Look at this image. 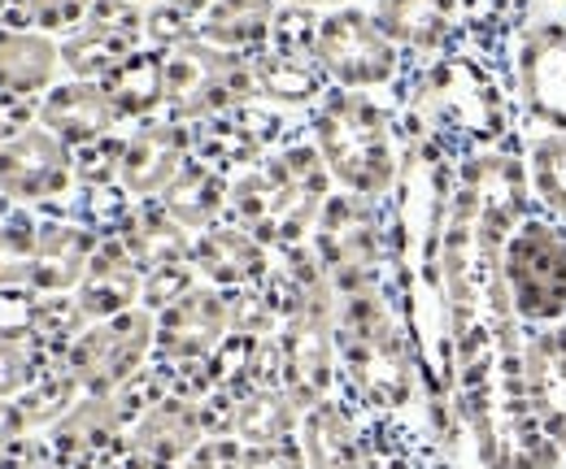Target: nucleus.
Here are the masks:
<instances>
[{
  "label": "nucleus",
  "mask_w": 566,
  "mask_h": 469,
  "mask_svg": "<svg viewBox=\"0 0 566 469\" xmlns=\"http://www.w3.org/2000/svg\"><path fill=\"white\" fill-rule=\"evenodd\" d=\"M458 417L480 469H563V448L541 430L523 383V322L493 313L453 339Z\"/></svg>",
  "instance_id": "f257e3e1"
},
{
  "label": "nucleus",
  "mask_w": 566,
  "mask_h": 469,
  "mask_svg": "<svg viewBox=\"0 0 566 469\" xmlns=\"http://www.w3.org/2000/svg\"><path fill=\"white\" fill-rule=\"evenodd\" d=\"M518 118L510 66L462 40L440 62L415 70L397 131L401 139H436L462 157L471 148L514 139Z\"/></svg>",
  "instance_id": "f03ea898"
},
{
  "label": "nucleus",
  "mask_w": 566,
  "mask_h": 469,
  "mask_svg": "<svg viewBox=\"0 0 566 469\" xmlns=\"http://www.w3.org/2000/svg\"><path fill=\"white\" fill-rule=\"evenodd\" d=\"M336 352H340V374L361 408L388 413V417L423 408L427 417L423 361L392 283H375L340 296Z\"/></svg>",
  "instance_id": "7ed1b4c3"
},
{
  "label": "nucleus",
  "mask_w": 566,
  "mask_h": 469,
  "mask_svg": "<svg viewBox=\"0 0 566 469\" xmlns=\"http://www.w3.org/2000/svg\"><path fill=\"white\" fill-rule=\"evenodd\" d=\"M336 183L310 139H292L262 152L249 170L231 174L227 213L253 231L266 248H296L310 244V231L332 201Z\"/></svg>",
  "instance_id": "20e7f679"
},
{
  "label": "nucleus",
  "mask_w": 566,
  "mask_h": 469,
  "mask_svg": "<svg viewBox=\"0 0 566 469\" xmlns=\"http://www.w3.org/2000/svg\"><path fill=\"white\" fill-rule=\"evenodd\" d=\"M310 143L318 148L336 192L384 204L401 179V131L370 92L332 87L310 118Z\"/></svg>",
  "instance_id": "39448f33"
},
{
  "label": "nucleus",
  "mask_w": 566,
  "mask_h": 469,
  "mask_svg": "<svg viewBox=\"0 0 566 469\" xmlns=\"http://www.w3.org/2000/svg\"><path fill=\"white\" fill-rule=\"evenodd\" d=\"M310 248H314L323 274L332 278L336 296H349V291L392 278L388 217L379 213L375 201L332 192V201L323 204V213L310 231Z\"/></svg>",
  "instance_id": "423d86ee"
},
{
  "label": "nucleus",
  "mask_w": 566,
  "mask_h": 469,
  "mask_svg": "<svg viewBox=\"0 0 566 469\" xmlns=\"http://www.w3.org/2000/svg\"><path fill=\"white\" fill-rule=\"evenodd\" d=\"M505 291L523 327L566 322V222L536 209L518 222L501 253Z\"/></svg>",
  "instance_id": "0eeeda50"
},
{
  "label": "nucleus",
  "mask_w": 566,
  "mask_h": 469,
  "mask_svg": "<svg viewBox=\"0 0 566 469\" xmlns=\"http://www.w3.org/2000/svg\"><path fill=\"white\" fill-rule=\"evenodd\" d=\"M253 100H262V96H258L253 62L244 53L206 44L201 35L179 44L175 53H166V114L170 118L201 127V122L227 118Z\"/></svg>",
  "instance_id": "6e6552de"
},
{
  "label": "nucleus",
  "mask_w": 566,
  "mask_h": 469,
  "mask_svg": "<svg viewBox=\"0 0 566 469\" xmlns=\"http://www.w3.org/2000/svg\"><path fill=\"white\" fill-rule=\"evenodd\" d=\"M505 53L518 114L566 131V13L527 4L505 35Z\"/></svg>",
  "instance_id": "1a4fd4ad"
},
{
  "label": "nucleus",
  "mask_w": 566,
  "mask_h": 469,
  "mask_svg": "<svg viewBox=\"0 0 566 469\" xmlns=\"http://www.w3.org/2000/svg\"><path fill=\"white\" fill-rule=\"evenodd\" d=\"M310 57L323 70V78L340 92H379L406 74L401 49L379 31L370 9H357V4L318 13Z\"/></svg>",
  "instance_id": "9d476101"
},
{
  "label": "nucleus",
  "mask_w": 566,
  "mask_h": 469,
  "mask_svg": "<svg viewBox=\"0 0 566 469\" xmlns=\"http://www.w3.org/2000/svg\"><path fill=\"white\" fill-rule=\"evenodd\" d=\"M157 352V313L132 309L109 322H92L66 343L62 365L83 387V396H114L144 374L148 356Z\"/></svg>",
  "instance_id": "9b49d317"
},
{
  "label": "nucleus",
  "mask_w": 566,
  "mask_h": 469,
  "mask_svg": "<svg viewBox=\"0 0 566 469\" xmlns=\"http://www.w3.org/2000/svg\"><path fill=\"white\" fill-rule=\"evenodd\" d=\"M197 157V131L170 114L144 118L118 148V192L127 201H161Z\"/></svg>",
  "instance_id": "f8f14e48"
},
{
  "label": "nucleus",
  "mask_w": 566,
  "mask_h": 469,
  "mask_svg": "<svg viewBox=\"0 0 566 469\" xmlns=\"http://www.w3.org/2000/svg\"><path fill=\"white\" fill-rule=\"evenodd\" d=\"M231 339V300L222 287L197 283L157 313V361L170 370H197Z\"/></svg>",
  "instance_id": "ddd939ff"
},
{
  "label": "nucleus",
  "mask_w": 566,
  "mask_h": 469,
  "mask_svg": "<svg viewBox=\"0 0 566 469\" xmlns=\"http://www.w3.org/2000/svg\"><path fill=\"white\" fill-rule=\"evenodd\" d=\"M144 49V9L132 0H96L87 22L62 40V66L71 78L105 83L132 53Z\"/></svg>",
  "instance_id": "4468645a"
},
{
  "label": "nucleus",
  "mask_w": 566,
  "mask_h": 469,
  "mask_svg": "<svg viewBox=\"0 0 566 469\" xmlns=\"http://www.w3.org/2000/svg\"><path fill=\"white\" fill-rule=\"evenodd\" d=\"M74 183L71 148L49 127H22L0 139V188L18 201H57Z\"/></svg>",
  "instance_id": "2eb2a0df"
},
{
  "label": "nucleus",
  "mask_w": 566,
  "mask_h": 469,
  "mask_svg": "<svg viewBox=\"0 0 566 469\" xmlns=\"http://www.w3.org/2000/svg\"><path fill=\"white\" fill-rule=\"evenodd\" d=\"M206 413L201 401H192L188 392H161L136 413V422L127 426V448L132 457L153 469L184 466L197 444L206 439Z\"/></svg>",
  "instance_id": "dca6fc26"
},
{
  "label": "nucleus",
  "mask_w": 566,
  "mask_h": 469,
  "mask_svg": "<svg viewBox=\"0 0 566 469\" xmlns=\"http://www.w3.org/2000/svg\"><path fill=\"white\" fill-rule=\"evenodd\" d=\"M370 18L415 70L440 62L462 44V0H375Z\"/></svg>",
  "instance_id": "f3484780"
},
{
  "label": "nucleus",
  "mask_w": 566,
  "mask_h": 469,
  "mask_svg": "<svg viewBox=\"0 0 566 469\" xmlns=\"http://www.w3.org/2000/svg\"><path fill=\"white\" fill-rule=\"evenodd\" d=\"M523 383L541 430L566 457V322L523 327Z\"/></svg>",
  "instance_id": "a211bd4d"
},
{
  "label": "nucleus",
  "mask_w": 566,
  "mask_h": 469,
  "mask_svg": "<svg viewBox=\"0 0 566 469\" xmlns=\"http://www.w3.org/2000/svg\"><path fill=\"white\" fill-rule=\"evenodd\" d=\"M192 262L201 283L222 287V291H240V287H262L275 274V248H266L253 231H244L235 217H222L218 226L197 235Z\"/></svg>",
  "instance_id": "6ab92c4d"
},
{
  "label": "nucleus",
  "mask_w": 566,
  "mask_h": 469,
  "mask_svg": "<svg viewBox=\"0 0 566 469\" xmlns=\"http://www.w3.org/2000/svg\"><path fill=\"white\" fill-rule=\"evenodd\" d=\"M118 122L123 114L109 100L105 83H87V78L57 83L40 105V127H49L66 148H96L114 139Z\"/></svg>",
  "instance_id": "aec40b11"
},
{
  "label": "nucleus",
  "mask_w": 566,
  "mask_h": 469,
  "mask_svg": "<svg viewBox=\"0 0 566 469\" xmlns=\"http://www.w3.org/2000/svg\"><path fill=\"white\" fill-rule=\"evenodd\" d=\"M74 305H78V318L87 327L92 322H109V318L132 313V309L144 305V274L114 231L101 235V248H96L92 266H87L78 291H74Z\"/></svg>",
  "instance_id": "412c9836"
},
{
  "label": "nucleus",
  "mask_w": 566,
  "mask_h": 469,
  "mask_svg": "<svg viewBox=\"0 0 566 469\" xmlns=\"http://www.w3.org/2000/svg\"><path fill=\"white\" fill-rule=\"evenodd\" d=\"M114 235L123 239V248L132 253V262L140 266V274H157V269H179V266H197L192 262V248H197V235L184 231L161 201H127V209L118 213V226Z\"/></svg>",
  "instance_id": "4be33fe9"
},
{
  "label": "nucleus",
  "mask_w": 566,
  "mask_h": 469,
  "mask_svg": "<svg viewBox=\"0 0 566 469\" xmlns=\"http://www.w3.org/2000/svg\"><path fill=\"white\" fill-rule=\"evenodd\" d=\"M101 248V235L83 222H44L35 235V274L31 287L44 296H74Z\"/></svg>",
  "instance_id": "5701e85b"
},
{
  "label": "nucleus",
  "mask_w": 566,
  "mask_h": 469,
  "mask_svg": "<svg viewBox=\"0 0 566 469\" xmlns=\"http://www.w3.org/2000/svg\"><path fill=\"white\" fill-rule=\"evenodd\" d=\"M296 435H301L296 444H301L310 469H370V457H366V444H361L354 413L336 396L305 408Z\"/></svg>",
  "instance_id": "b1692460"
},
{
  "label": "nucleus",
  "mask_w": 566,
  "mask_h": 469,
  "mask_svg": "<svg viewBox=\"0 0 566 469\" xmlns=\"http://www.w3.org/2000/svg\"><path fill=\"white\" fill-rule=\"evenodd\" d=\"M249 62H253V78H258V96L275 100V105H318L332 87L323 78V70L314 66L310 49H296L283 40H271L266 49L249 53Z\"/></svg>",
  "instance_id": "393cba45"
},
{
  "label": "nucleus",
  "mask_w": 566,
  "mask_h": 469,
  "mask_svg": "<svg viewBox=\"0 0 566 469\" xmlns=\"http://www.w3.org/2000/svg\"><path fill=\"white\" fill-rule=\"evenodd\" d=\"M301 430V408L280 383H253L244 392H231V417H227V435H235L244 448L258 444H280Z\"/></svg>",
  "instance_id": "a878e982"
},
{
  "label": "nucleus",
  "mask_w": 566,
  "mask_h": 469,
  "mask_svg": "<svg viewBox=\"0 0 566 469\" xmlns=\"http://www.w3.org/2000/svg\"><path fill=\"white\" fill-rule=\"evenodd\" d=\"M136 413L140 408L127 404V387L114 396H78L71 404V413L62 422H53V444L71 457H87V452L114 444L118 430L136 422Z\"/></svg>",
  "instance_id": "bb28decb"
},
{
  "label": "nucleus",
  "mask_w": 566,
  "mask_h": 469,
  "mask_svg": "<svg viewBox=\"0 0 566 469\" xmlns=\"http://www.w3.org/2000/svg\"><path fill=\"white\" fill-rule=\"evenodd\" d=\"M280 0H213L210 13L201 18L197 35L206 44L231 49V53H258L275 40L280 26Z\"/></svg>",
  "instance_id": "cd10ccee"
},
{
  "label": "nucleus",
  "mask_w": 566,
  "mask_h": 469,
  "mask_svg": "<svg viewBox=\"0 0 566 469\" xmlns=\"http://www.w3.org/2000/svg\"><path fill=\"white\" fill-rule=\"evenodd\" d=\"M227 188H231V179H227L222 170H213L201 157H192V161L184 166V174L166 188L161 209H166L184 231L201 235V231L218 226L222 217H231V213H227Z\"/></svg>",
  "instance_id": "c85d7f7f"
},
{
  "label": "nucleus",
  "mask_w": 566,
  "mask_h": 469,
  "mask_svg": "<svg viewBox=\"0 0 566 469\" xmlns=\"http://www.w3.org/2000/svg\"><path fill=\"white\" fill-rule=\"evenodd\" d=\"M518 143H523L527 183H532L536 209H545V213L566 222V131L532 122V118H518Z\"/></svg>",
  "instance_id": "c756f323"
},
{
  "label": "nucleus",
  "mask_w": 566,
  "mask_h": 469,
  "mask_svg": "<svg viewBox=\"0 0 566 469\" xmlns=\"http://www.w3.org/2000/svg\"><path fill=\"white\" fill-rule=\"evenodd\" d=\"M105 92L118 105L123 122H144V118L166 114V53L144 44L140 53H132L105 78Z\"/></svg>",
  "instance_id": "7c9ffc66"
},
{
  "label": "nucleus",
  "mask_w": 566,
  "mask_h": 469,
  "mask_svg": "<svg viewBox=\"0 0 566 469\" xmlns=\"http://www.w3.org/2000/svg\"><path fill=\"white\" fill-rule=\"evenodd\" d=\"M62 70V44L35 31H0V92L31 96L44 92Z\"/></svg>",
  "instance_id": "2f4dec72"
},
{
  "label": "nucleus",
  "mask_w": 566,
  "mask_h": 469,
  "mask_svg": "<svg viewBox=\"0 0 566 469\" xmlns=\"http://www.w3.org/2000/svg\"><path fill=\"white\" fill-rule=\"evenodd\" d=\"M35 235L31 222H0V291H18L35 274Z\"/></svg>",
  "instance_id": "473e14b6"
},
{
  "label": "nucleus",
  "mask_w": 566,
  "mask_h": 469,
  "mask_svg": "<svg viewBox=\"0 0 566 469\" xmlns=\"http://www.w3.org/2000/svg\"><path fill=\"white\" fill-rule=\"evenodd\" d=\"M188 40H197V22H192L188 13H179V9L166 4V0H157V4L144 9V44H148V49L175 53V49L188 44Z\"/></svg>",
  "instance_id": "72a5a7b5"
},
{
  "label": "nucleus",
  "mask_w": 566,
  "mask_h": 469,
  "mask_svg": "<svg viewBox=\"0 0 566 469\" xmlns=\"http://www.w3.org/2000/svg\"><path fill=\"white\" fill-rule=\"evenodd\" d=\"M92 9H96V0H27V13H31L35 26H44V35L49 31H66L71 35L87 22Z\"/></svg>",
  "instance_id": "f704fd0d"
},
{
  "label": "nucleus",
  "mask_w": 566,
  "mask_h": 469,
  "mask_svg": "<svg viewBox=\"0 0 566 469\" xmlns=\"http://www.w3.org/2000/svg\"><path fill=\"white\" fill-rule=\"evenodd\" d=\"M35 379V361H31V348L22 339H0V401L9 396H22Z\"/></svg>",
  "instance_id": "c9c22d12"
},
{
  "label": "nucleus",
  "mask_w": 566,
  "mask_h": 469,
  "mask_svg": "<svg viewBox=\"0 0 566 469\" xmlns=\"http://www.w3.org/2000/svg\"><path fill=\"white\" fill-rule=\"evenodd\" d=\"M244 466V444L235 435H206L197 452L184 461V469H240Z\"/></svg>",
  "instance_id": "e433bc0d"
},
{
  "label": "nucleus",
  "mask_w": 566,
  "mask_h": 469,
  "mask_svg": "<svg viewBox=\"0 0 566 469\" xmlns=\"http://www.w3.org/2000/svg\"><path fill=\"white\" fill-rule=\"evenodd\" d=\"M35 327H40V305L18 291H0V339H18Z\"/></svg>",
  "instance_id": "4c0bfd02"
},
{
  "label": "nucleus",
  "mask_w": 566,
  "mask_h": 469,
  "mask_svg": "<svg viewBox=\"0 0 566 469\" xmlns=\"http://www.w3.org/2000/svg\"><path fill=\"white\" fill-rule=\"evenodd\" d=\"M240 469H310V466H305V452H301L296 439H280V444L244 448V466Z\"/></svg>",
  "instance_id": "58836bf2"
},
{
  "label": "nucleus",
  "mask_w": 566,
  "mask_h": 469,
  "mask_svg": "<svg viewBox=\"0 0 566 469\" xmlns=\"http://www.w3.org/2000/svg\"><path fill=\"white\" fill-rule=\"evenodd\" d=\"M166 4H175L179 13H188V18H192V22L201 26V18L210 13V4H213V0H166Z\"/></svg>",
  "instance_id": "ea45409f"
},
{
  "label": "nucleus",
  "mask_w": 566,
  "mask_h": 469,
  "mask_svg": "<svg viewBox=\"0 0 566 469\" xmlns=\"http://www.w3.org/2000/svg\"><path fill=\"white\" fill-rule=\"evenodd\" d=\"M283 9H340L349 0H280Z\"/></svg>",
  "instance_id": "a19ab883"
},
{
  "label": "nucleus",
  "mask_w": 566,
  "mask_h": 469,
  "mask_svg": "<svg viewBox=\"0 0 566 469\" xmlns=\"http://www.w3.org/2000/svg\"><path fill=\"white\" fill-rule=\"evenodd\" d=\"M536 9H549V13H566V0H532Z\"/></svg>",
  "instance_id": "79ce46f5"
},
{
  "label": "nucleus",
  "mask_w": 566,
  "mask_h": 469,
  "mask_svg": "<svg viewBox=\"0 0 566 469\" xmlns=\"http://www.w3.org/2000/svg\"><path fill=\"white\" fill-rule=\"evenodd\" d=\"M132 4H140V9H148V4H157V0H132Z\"/></svg>",
  "instance_id": "37998d69"
},
{
  "label": "nucleus",
  "mask_w": 566,
  "mask_h": 469,
  "mask_svg": "<svg viewBox=\"0 0 566 469\" xmlns=\"http://www.w3.org/2000/svg\"><path fill=\"white\" fill-rule=\"evenodd\" d=\"M563 469H566V466H563Z\"/></svg>",
  "instance_id": "c03bdc74"
}]
</instances>
